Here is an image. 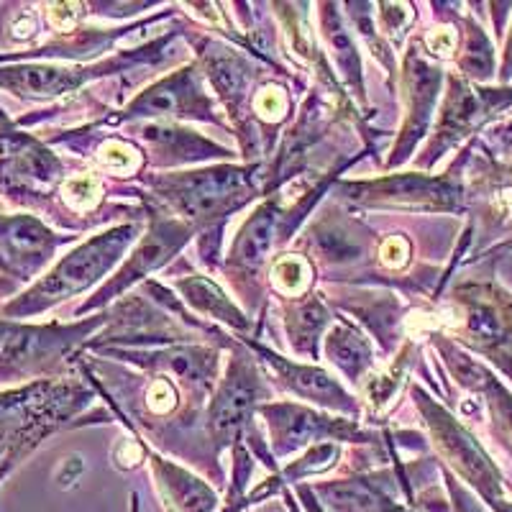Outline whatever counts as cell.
<instances>
[{"label":"cell","mask_w":512,"mask_h":512,"mask_svg":"<svg viewBox=\"0 0 512 512\" xmlns=\"http://www.w3.org/2000/svg\"><path fill=\"white\" fill-rule=\"evenodd\" d=\"M136 233H139L136 226H118L100 233L88 244H82L70 256H64L62 262L47 274V280L39 282L21 303L11 305V313H36V310H44L59 300L88 290L105 272H111L121 262L123 251L134 244Z\"/></svg>","instance_id":"1"},{"label":"cell","mask_w":512,"mask_h":512,"mask_svg":"<svg viewBox=\"0 0 512 512\" xmlns=\"http://www.w3.org/2000/svg\"><path fill=\"white\" fill-rule=\"evenodd\" d=\"M418 395V405L425 415V423L433 433V443L438 446L443 459L454 466L456 474H459L464 482L472 484L477 489V495L487 502L492 510H500L505 505V484H502V474L497 472V466L492 464V459L487 456L482 446H479L477 438L466 431L459 420H454L441 405L431 400L423 392H415Z\"/></svg>","instance_id":"2"},{"label":"cell","mask_w":512,"mask_h":512,"mask_svg":"<svg viewBox=\"0 0 512 512\" xmlns=\"http://www.w3.org/2000/svg\"><path fill=\"white\" fill-rule=\"evenodd\" d=\"M162 195L192 221H210L241 208L254 195V167H216L162 180Z\"/></svg>","instance_id":"3"},{"label":"cell","mask_w":512,"mask_h":512,"mask_svg":"<svg viewBox=\"0 0 512 512\" xmlns=\"http://www.w3.org/2000/svg\"><path fill=\"white\" fill-rule=\"evenodd\" d=\"M512 105V88L507 90H477L466 85L459 77H451L446 105H443L441 126L436 131V141L428 149V162H436L446 149L459 144L474 128L482 126L487 118L497 116Z\"/></svg>","instance_id":"4"},{"label":"cell","mask_w":512,"mask_h":512,"mask_svg":"<svg viewBox=\"0 0 512 512\" xmlns=\"http://www.w3.org/2000/svg\"><path fill=\"white\" fill-rule=\"evenodd\" d=\"M262 395V379L256 374L254 364L246 356L233 359V364L228 367V377L223 379L221 390H218L216 400L210 405L208 423L213 438L218 443H231L233 438L239 436L249 415L254 413L256 400Z\"/></svg>","instance_id":"5"},{"label":"cell","mask_w":512,"mask_h":512,"mask_svg":"<svg viewBox=\"0 0 512 512\" xmlns=\"http://www.w3.org/2000/svg\"><path fill=\"white\" fill-rule=\"evenodd\" d=\"M351 198L369 205H395V208H431L456 210L459 208V190L448 180H428L423 175H400L387 180L367 182L351 187Z\"/></svg>","instance_id":"6"},{"label":"cell","mask_w":512,"mask_h":512,"mask_svg":"<svg viewBox=\"0 0 512 512\" xmlns=\"http://www.w3.org/2000/svg\"><path fill=\"white\" fill-rule=\"evenodd\" d=\"M262 415L267 418L272 443L280 454H290L305 443L320 441L326 436H356V425H346L344 420L320 418L313 410L297 408V405H264Z\"/></svg>","instance_id":"7"},{"label":"cell","mask_w":512,"mask_h":512,"mask_svg":"<svg viewBox=\"0 0 512 512\" xmlns=\"http://www.w3.org/2000/svg\"><path fill=\"white\" fill-rule=\"evenodd\" d=\"M438 88H441V70L436 64L425 62L420 54H410L405 67V90H408V123L402 128V139L397 152L392 154V164H400L413 152L415 141L425 134V126L431 121V111L436 105Z\"/></svg>","instance_id":"8"},{"label":"cell","mask_w":512,"mask_h":512,"mask_svg":"<svg viewBox=\"0 0 512 512\" xmlns=\"http://www.w3.org/2000/svg\"><path fill=\"white\" fill-rule=\"evenodd\" d=\"M187 239H190V228L182 226V223L177 221L154 223L152 233H149V236L136 246L134 256L128 259L126 267L121 269V274H118L111 285H105V290L95 297V305L111 300L113 295L126 290V285H131V282L141 280V277H146V274L154 272L157 267H162L169 256L175 254Z\"/></svg>","instance_id":"9"},{"label":"cell","mask_w":512,"mask_h":512,"mask_svg":"<svg viewBox=\"0 0 512 512\" xmlns=\"http://www.w3.org/2000/svg\"><path fill=\"white\" fill-rule=\"evenodd\" d=\"M264 359L269 361L277 372V377L290 387L292 392H297L300 397H308V400L318 402V405H326L333 410H344V413H354L356 405L349 395L344 392V387L326 374L323 369L315 367H303V364H292V361L280 359L267 349H256Z\"/></svg>","instance_id":"10"},{"label":"cell","mask_w":512,"mask_h":512,"mask_svg":"<svg viewBox=\"0 0 512 512\" xmlns=\"http://www.w3.org/2000/svg\"><path fill=\"white\" fill-rule=\"evenodd\" d=\"M443 356L448 359V364L454 367V372L459 374L461 384L479 390L484 395L489 405V413L495 420L497 433L502 436V441L512 448V392L507 390L505 384L497 382L482 364H477L474 359L464 356L461 351H456L454 346H443Z\"/></svg>","instance_id":"11"},{"label":"cell","mask_w":512,"mask_h":512,"mask_svg":"<svg viewBox=\"0 0 512 512\" xmlns=\"http://www.w3.org/2000/svg\"><path fill=\"white\" fill-rule=\"evenodd\" d=\"M198 108H205L203 90L198 88L195 72L182 70L141 93L126 113L128 116H177L182 111H198Z\"/></svg>","instance_id":"12"},{"label":"cell","mask_w":512,"mask_h":512,"mask_svg":"<svg viewBox=\"0 0 512 512\" xmlns=\"http://www.w3.org/2000/svg\"><path fill=\"white\" fill-rule=\"evenodd\" d=\"M154 477L157 487L167 502L169 512H216L218 497L216 492L198 477L180 469V466L169 464V461L152 456Z\"/></svg>","instance_id":"13"},{"label":"cell","mask_w":512,"mask_h":512,"mask_svg":"<svg viewBox=\"0 0 512 512\" xmlns=\"http://www.w3.org/2000/svg\"><path fill=\"white\" fill-rule=\"evenodd\" d=\"M277 223H280V213L277 205L267 203L256 210L254 216L244 223L236 241H233L231 264L241 269L244 274L256 272L267 259L269 249L274 244V233H277Z\"/></svg>","instance_id":"14"},{"label":"cell","mask_w":512,"mask_h":512,"mask_svg":"<svg viewBox=\"0 0 512 512\" xmlns=\"http://www.w3.org/2000/svg\"><path fill=\"white\" fill-rule=\"evenodd\" d=\"M82 70H67V67H47V64H29L16 67L0 75V82L18 95L29 98H54V95L70 93L80 85Z\"/></svg>","instance_id":"15"},{"label":"cell","mask_w":512,"mask_h":512,"mask_svg":"<svg viewBox=\"0 0 512 512\" xmlns=\"http://www.w3.org/2000/svg\"><path fill=\"white\" fill-rule=\"evenodd\" d=\"M0 241H3V246H8V251L16 259H24L29 264L44 262L54 244L52 233L34 218L0 221Z\"/></svg>","instance_id":"16"},{"label":"cell","mask_w":512,"mask_h":512,"mask_svg":"<svg viewBox=\"0 0 512 512\" xmlns=\"http://www.w3.org/2000/svg\"><path fill=\"white\" fill-rule=\"evenodd\" d=\"M328 356L351 379L359 377L372 364V351H369L367 341L359 333H354V328L346 326H338L331 331V336H328Z\"/></svg>","instance_id":"17"},{"label":"cell","mask_w":512,"mask_h":512,"mask_svg":"<svg viewBox=\"0 0 512 512\" xmlns=\"http://www.w3.org/2000/svg\"><path fill=\"white\" fill-rule=\"evenodd\" d=\"M180 287H182V292L187 295V300H190L195 308L203 310V313L216 315V318L226 320V323H231V326H236V328H246L244 315L233 308L231 300H228V297L223 295V292L218 290L213 282L200 280V277H192V280H182Z\"/></svg>","instance_id":"18"},{"label":"cell","mask_w":512,"mask_h":512,"mask_svg":"<svg viewBox=\"0 0 512 512\" xmlns=\"http://www.w3.org/2000/svg\"><path fill=\"white\" fill-rule=\"evenodd\" d=\"M459 67L466 77L479 82L495 75V49L489 44L487 34L474 21L466 24V39L464 47H461Z\"/></svg>","instance_id":"19"},{"label":"cell","mask_w":512,"mask_h":512,"mask_svg":"<svg viewBox=\"0 0 512 512\" xmlns=\"http://www.w3.org/2000/svg\"><path fill=\"white\" fill-rule=\"evenodd\" d=\"M326 8L328 11L323 13V31H326V39L333 49V57H336L341 72L349 77L351 85L356 82V88H361V64H359V54H356V47H354V39H351L349 31L344 29L338 13H333L336 8H333V11L331 6Z\"/></svg>","instance_id":"20"},{"label":"cell","mask_w":512,"mask_h":512,"mask_svg":"<svg viewBox=\"0 0 512 512\" xmlns=\"http://www.w3.org/2000/svg\"><path fill=\"white\" fill-rule=\"evenodd\" d=\"M272 280L287 295H300L310 282V264L300 256H282L274 262Z\"/></svg>","instance_id":"21"},{"label":"cell","mask_w":512,"mask_h":512,"mask_svg":"<svg viewBox=\"0 0 512 512\" xmlns=\"http://www.w3.org/2000/svg\"><path fill=\"white\" fill-rule=\"evenodd\" d=\"M336 459H338V446H333V443H320V446L310 448L305 459L295 461V466L287 469L285 479L297 482V479L310 477V474L326 472V469H331V466L336 464Z\"/></svg>","instance_id":"22"},{"label":"cell","mask_w":512,"mask_h":512,"mask_svg":"<svg viewBox=\"0 0 512 512\" xmlns=\"http://www.w3.org/2000/svg\"><path fill=\"white\" fill-rule=\"evenodd\" d=\"M64 198L70 200V205L80 210L93 208L95 203L100 200V182L90 175H82L70 180L64 185Z\"/></svg>","instance_id":"23"},{"label":"cell","mask_w":512,"mask_h":512,"mask_svg":"<svg viewBox=\"0 0 512 512\" xmlns=\"http://www.w3.org/2000/svg\"><path fill=\"white\" fill-rule=\"evenodd\" d=\"M254 111L256 116L264 118V121H280L287 113V95L282 88H274V85H267L256 93L254 98Z\"/></svg>","instance_id":"24"},{"label":"cell","mask_w":512,"mask_h":512,"mask_svg":"<svg viewBox=\"0 0 512 512\" xmlns=\"http://www.w3.org/2000/svg\"><path fill=\"white\" fill-rule=\"evenodd\" d=\"M98 157L100 162H103V167L116 169V172H131V169H136V164H139V154H136L128 144H123V141H108V144L100 149Z\"/></svg>","instance_id":"25"},{"label":"cell","mask_w":512,"mask_h":512,"mask_svg":"<svg viewBox=\"0 0 512 512\" xmlns=\"http://www.w3.org/2000/svg\"><path fill=\"white\" fill-rule=\"evenodd\" d=\"M379 259H382L384 267L390 269L405 267L410 259V244L402 239V236H392V239L384 241L382 249H379Z\"/></svg>","instance_id":"26"},{"label":"cell","mask_w":512,"mask_h":512,"mask_svg":"<svg viewBox=\"0 0 512 512\" xmlns=\"http://www.w3.org/2000/svg\"><path fill=\"white\" fill-rule=\"evenodd\" d=\"M149 408L154 413H167V410L175 408V387L169 384V379H157L149 387Z\"/></svg>","instance_id":"27"},{"label":"cell","mask_w":512,"mask_h":512,"mask_svg":"<svg viewBox=\"0 0 512 512\" xmlns=\"http://www.w3.org/2000/svg\"><path fill=\"white\" fill-rule=\"evenodd\" d=\"M446 482H448V489H451V500H454L451 502L454 512H482V507L477 505V500H474L466 489H461L451 477H446Z\"/></svg>","instance_id":"28"},{"label":"cell","mask_w":512,"mask_h":512,"mask_svg":"<svg viewBox=\"0 0 512 512\" xmlns=\"http://www.w3.org/2000/svg\"><path fill=\"white\" fill-rule=\"evenodd\" d=\"M454 47H456V36L451 29H436L431 36H428V49H431L433 54L446 57V54L454 52Z\"/></svg>","instance_id":"29"},{"label":"cell","mask_w":512,"mask_h":512,"mask_svg":"<svg viewBox=\"0 0 512 512\" xmlns=\"http://www.w3.org/2000/svg\"><path fill=\"white\" fill-rule=\"evenodd\" d=\"M31 400V392H13V395H0V420L11 418Z\"/></svg>","instance_id":"30"},{"label":"cell","mask_w":512,"mask_h":512,"mask_svg":"<svg viewBox=\"0 0 512 512\" xmlns=\"http://www.w3.org/2000/svg\"><path fill=\"white\" fill-rule=\"evenodd\" d=\"M502 80H510L512 77V31L507 36V44H505V57H502V72H500Z\"/></svg>","instance_id":"31"},{"label":"cell","mask_w":512,"mask_h":512,"mask_svg":"<svg viewBox=\"0 0 512 512\" xmlns=\"http://www.w3.org/2000/svg\"><path fill=\"white\" fill-rule=\"evenodd\" d=\"M300 497H303V502H305V507H308V512H323V507L318 505V500H315L313 492H310L308 487L300 489Z\"/></svg>","instance_id":"32"},{"label":"cell","mask_w":512,"mask_h":512,"mask_svg":"<svg viewBox=\"0 0 512 512\" xmlns=\"http://www.w3.org/2000/svg\"><path fill=\"white\" fill-rule=\"evenodd\" d=\"M377 512H413V510H408V507H402V505H395V502H390V500H384L382 505L377 507Z\"/></svg>","instance_id":"33"},{"label":"cell","mask_w":512,"mask_h":512,"mask_svg":"<svg viewBox=\"0 0 512 512\" xmlns=\"http://www.w3.org/2000/svg\"><path fill=\"white\" fill-rule=\"evenodd\" d=\"M497 512H512V502H510V500H507V502H505V505H502V507H500V510H497Z\"/></svg>","instance_id":"34"},{"label":"cell","mask_w":512,"mask_h":512,"mask_svg":"<svg viewBox=\"0 0 512 512\" xmlns=\"http://www.w3.org/2000/svg\"><path fill=\"white\" fill-rule=\"evenodd\" d=\"M507 134H510V136H512V126H510V128H507Z\"/></svg>","instance_id":"35"}]
</instances>
